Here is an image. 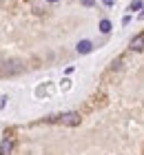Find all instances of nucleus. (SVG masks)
<instances>
[{
	"label": "nucleus",
	"mask_w": 144,
	"mask_h": 155,
	"mask_svg": "<svg viewBox=\"0 0 144 155\" xmlns=\"http://www.w3.org/2000/svg\"><path fill=\"white\" fill-rule=\"evenodd\" d=\"M49 122H58V124H64V126H78V124H80V113H75V111H69V113L49 117Z\"/></svg>",
	"instance_id": "f257e3e1"
},
{
	"label": "nucleus",
	"mask_w": 144,
	"mask_h": 155,
	"mask_svg": "<svg viewBox=\"0 0 144 155\" xmlns=\"http://www.w3.org/2000/svg\"><path fill=\"white\" fill-rule=\"evenodd\" d=\"M144 45V36H142V33H138V36H135L133 40H131V45H129V49H131V51H135V53H142V47Z\"/></svg>",
	"instance_id": "f03ea898"
},
{
	"label": "nucleus",
	"mask_w": 144,
	"mask_h": 155,
	"mask_svg": "<svg viewBox=\"0 0 144 155\" xmlns=\"http://www.w3.org/2000/svg\"><path fill=\"white\" fill-rule=\"evenodd\" d=\"M91 51H93V45L89 40H80V42H78V53H80V55H86Z\"/></svg>",
	"instance_id": "7ed1b4c3"
},
{
	"label": "nucleus",
	"mask_w": 144,
	"mask_h": 155,
	"mask_svg": "<svg viewBox=\"0 0 144 155\" xmlns=\"http://www.w3.org/2000/svg\"><path fill=\"white\" fill-rule=\"evenodd\" d=\"M13 151V142L11 140H2V144H0V155H11Z\"/></svg>",
	"instance_id": "20e7f679"
},
{
	"label": "nucleus",
	"mask_w": 144,
	"mask_h": 155,
	"mask_svg": "<svg viewBox=\"0 0 144 155\" xmlns=\"http://www.w3.org/2000/svg\"><path fill=\"white\" fill-rule=\"evenodd\" d=\"M100 31H102V33L111 31V22H109V20H102V22H100Z\"/></svg>",
	"instance_id": "39448f33"
},
{
	"label": "nucleus",
	"mask_w": 144,
	"mask_h": 155,
	"mask_svg": "<svg viewBox=\"0 0 144 155\" xmlns=\"http://www.w3.org/2000/svg\"><path fill=\"white\" fill-rule=\"evenodd\" d=\"M142 9V0H133L131 7H129V11H140Z\"/></svg>",
	"instance_id": "423d86ee"
},
{
	"label": "nucleus",
	"mask_w": 144,
	"mask_h": 155,
	"mask_svg": "<svg viewBox=\"0 0 144 155\" xmlns=\"http://www.w3.org/2000/svg\"><path fill=\"white\" fill-rule=\"evenodd\" d=\"M5 104H7V95L0 97V109H5Z\"/></svg>",
	"instance_id": "0eeeda50"
},
{
	"label": "nucleus",
	"mask_w": 144,
	"mask_h": 155,
	"mask_svg": "<svg viewBox=\"0 0 144 155\" xmlns=\"http://www.w3.org/2000/svg\"><path fill=\"white\" fill-rule=\"evenodd\" d=\"M93 2H95V0H82V5H84V7H91Z\"/></svg>",
	"instance_id": "6e6552de"
},
{
	"label": "nucleus",
	"mask_w": 144,
	"mask_h": 155,
	"mask_svg": "<svg viewBox=\"0 0 144 155\" xmlns=\"http://www.w3.org/2000/svg\"><path fill=\"white\" fill-rule=\"evenodd\" d=\"M102 2H104V7H113L115 0H102Z\"/></svg>",
	"instance_id": "1a4fd4ad"
},
{
	"label": "nucleus",
	"mask_w": 144,
	"mask_h": 155,
	"mask_svg": "<svg viewBox=\"0 0 144 155\" xmlns=\"http://www.w3.org/2000/svg\"><path fill=\"white\" fill-rule=\"evenodd\" d=\"M47 2H58V0H47Z\"/></svg>",
	"instance_id": "9d476101"
}]
</instances>
